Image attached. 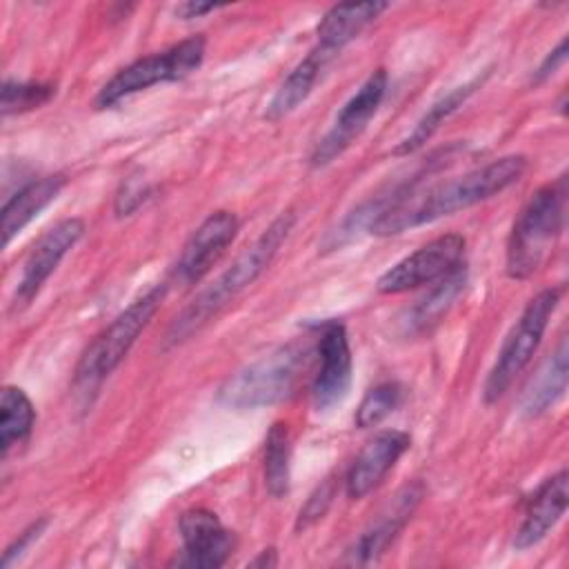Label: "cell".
I'll return each mask as SVG.
<instances>
[{"instance_id":"cell-1","label":"cell","mask_w":569,"mask_h":569,"mask_svg":"<svg viewBox=\"0 0 569 569\" xmlns=\"http://www.w3.org/2000/svg\"><path fill=\"white\" fill-rule=\"evenodd\" d=\"M525 169V156H505L425 193L413 196L411 191H407L400 200H396L376 218L369 231L376 236H396L405 229H413L442 216H451L505 191L509 184L520 180Z\"/></svg>"},{"instance_id":"cell-2","label":"cell","mask_w":569,"mask_h":569,"mask_svg":"<svg viewBox=\"0 0 569 569\" xmlns=\"http://www.w3.org/2000/svg\"><path fill=\"white\" fill-rule=\"evenodd\" d=\"M296 224L293 211H282L262 233L260 238L244 249L229 269H224L207 289H202L171 322L164 345L173 347L198 333L211 318H216L242 289L256 282L267 267L273 262L282 242L291 233Z\"/></svg>"},{"instance_id":"cell-3","label":"cell","mask_w":569,"mask_h":569,"mask_svg":"<svg viewBox=\"0 0 569 569\" xmlns=\"http://www.w3.org/2000/svg\"><path fill=\"white\" fill-rule=\"evenodd\" d=\"M309 356L311 351L302 342L282 345L229 376L218 391V400L231 409L278 405L296 393L307 371Z\"/></svg>"},{"instance_id":"cell-4","label":"cell","mask_w":569,"mask_h":569,"mask_svg":"<svg viewBox=\"0 0 569 569\" xmlns=\"http://www.w3.org/2000/svg\"><path fill=\"white\" fill-rule=\"evenodd\" d=\"M567 207V178H558L551 184L531 193L513 222L507 244V273L516 280H525L540 269L549 256L556 238L565 224Z\"/></svg>"},{"instance_id":"cell-5","label":"cell","mask_w":569,"mask_h":569,"mask_svg":"<svg viewBox=\"0 0 569 569\" xmlns=\"http://www.w3.org/2000/svg\"><path fill=\"white\" fill-rule=\"evenodd\" d=\"M167 293V284H156L136 298L122 313L107 325L93 342L84 349L76 367V385L82 389L98 387L129 353L136 338L149 325L153 313L160 309Z\"/></svg>"},{"instance_id":"cell-6","label":"cell","mask_w":569,"mask_h":569,"mask_svg":"<svg viewBox=\"0 0 569 569\" xmlns=\"http://www.w3.org/2000/svg\"><path fill=\"white\" fill-rule=\"evenodd\" d=\"M560 296H562V289L553 287V289H542L527 302L525 311L520 313V318L507 333V338L500 347V353L487 376L485 393H482L485 402L491 405L498 398H502L505 391L516 380V376L529 365V360L533 358V353L542 340L549 318L560 302Z\"/></svg>"},{"instance_id":"cell-7","label":"cell","mask_w":569,"mask_h":569,"mask_svg":"<svg viewBox=\"0 0 569 569\" xmlns=\"http://www.w3.org/2000/svg\"><path fill=\"white\" fill-rule=\"evenodd\" d=\"M202 58H204L202 36H191L160 53L144 56L127 64L124 69H120L109 82L102 84V89L96 96V107L107 109L158 82L182 80L184 76H189L200 67Z\"/></svg>"},{"instance_id":"cell-8","label":"cell","mask_w":569,"mask_h":569,"mask_svg":"<svg viewBox=\"0 0 569 569\" xmlns=\"http://www.w3.org/2000/svg\"><path fill=\"white\" fill-rule=\"evenodd\" d=\"M465 238L460 233H445L418 251L405 256L378 278L380 293H402L422 284H433L449 271L462 264Z\"/></svg>"},{"instance_id":"cell-9","label":"cell","mask_w":569,"mask_h":569,"mask_svg":"<svg viewBox=\"0 0 569 569\" xmlns=\"http://www.w3.org/2000/svg\"><path fill=\"white\" fill-rule=\"evenodd\" d=\"M387 91V71L376 69L369 78L360 84V89L342 104L338 111L331 129L318 140L311 153L313 167H325L336 160L367 127V122L378 111Z\"/></svg>"},{"instance_id":"cell-10","label":"cell","mask_w":569,"mask_h":569,"mask_svg":"<svg viewBox=\"0 0 569 569\" xmlns=\"http://www.w3.org/2000/svg\"><path fill=\"white\" fill-rule=\"evenodd\" d=\"M318 358L320 367L313 376L311 402L316 411H327L340 405L351 387V349L342 322L329 320L320 327Z\"/></svg>"},{"instance_id":"cell-11","label":"cell","mask_w":569,"mask_h":569,"mask_svg":"<svg viewBox=\"0 0 569 569\" xmlns=\"http://www.w3.org/2000/svg\"><path fill=\"white\" fill-rule=\"evenodd\" d=\"M84 236V222L80 218H67L53 224L29 251L20 282L16 287V307L29 305L47 278L56 271L60 260L76 247V242Z\"/></svg>"},{"instance_id":"cell-12","label":"cell","mask_w":569,"mask_h":569,"mask_svg":"<svg viewBox=\"0 0 569 569\" xmlns=\"http://www.w3.org/2000/svg\"><path fill=\"white\" fill-rule=\"evenodd\" d=\"M238 233V220L231 211H216L191 233L173 267V280L182 284L198 282Z\"/></svg>"},{"instance_id":"cell-13","label":"cell","mask_w":569,"mask_h":569,"mask_svg":"<svg viewBox=\"0 0 569 569\" xmlns=\"http://www.w3.org/2000/svg\"><path fill=\"white\" fill-rule=\"evenodd\" d=\"M180 538L184 558L178 565L216 569L227 562L233 549V536L222 527L218 516L209 509H189L180 516Z\"/></svg>"},{"instance_id":"cell-14","label":"cell","mask_w":569,"mask_h":569,"mask_svg":"<svg viewBox=\"0 0 569 569\" xmlns=\"http://www.w3.org/2000/svg\"><path fill=\"white\" fill-rule=\"evenodd\" d=\"M411 438L405 431L398 429H387L376 433L362 451L356 456L351 462L347 476H345V487L349 498H362L371 489H376L387 471L398 462V458L409 449Z\"/></svg>"},{"instance_id":"cell-15","label":"cell","mask_w":569,"mask_h":569,"mask_svg":"<svg viewBox=\"0 0 569 569\" xmlns=\"http://www.w3.org/2000/svg\"><path fill=\"white\" fill-rule=\"evenodd\" d=\"M422 498V485L411 482L405 485L393 500L387 505V509L380 513V518L347 549V562L351 565H367L376 560L398 536V531L407 525L411 513L416 511L418 502Z\"/></svg>"},{"instance_id":"cell-16","label":"cell","mask_w":569,"mask_h":569,"mask_svg":"<svg viewBox=\"0 0 569 569\" xmlns=\"http://www.w3.org/2000/svg\"><path fill=\"white\" fill-rule=\"evenodd\" d=\"M567 485L569 476L567 469H560L551 478H547L529 498L522 522L513 536L516 549H529L538 545L549 529L562 518L567 509Z\"/></svg>"},{"instance_id":"cell-17","label":"cell","mask_w":569,"mask_h":569,"mask_svg":"<svg viewBox=\"0 0 569 569\" xmlns=\"http://www.w3.org/2000/svg\"><path fill=\"white\" fill-rule=\"evenodd\" d=\"M389 4L387 2H342L333 4L316 27L318 49L333 56L371 24Z\"/></svg>"},{"instance_id":"cell-18","label":"cell","mask_w":569,"mask_h":569,"mask_svg":"<svg viewBox=\"0 0 569 569\" xmlns=\"http://www.w3.org/2000/svg\"><path fill=\"white\" fill-rule=\"evenodd\" d=\"M465 287H467V264L462 262L460 267H456L453 271L436 280L429 293L409 309L405 320V331L416 336L429 333L442 320V316H447V311L456 305Z\"/></svg>"},{"instance_id":"cell-19","label":"cell","mask_w":569,"mask_h":569,"mask_svg":"<svg viewBox=\"0 0 569 569\" xmlns=\"http://www.w3.org/2000/svg\"><path fill=\"white\" fill-rule=\"evenodd\" d=\"M64 187L62 176H44L18 189L2 207V240L9 244Z\"/></svg>"},{"instance_id":"cell-20","label":"cell","mask_w":569,"mask_h":569,"mask_svg":"<svg viewBox=\"0 0 569 569\" xmlns=\"http://www.w3.org/2000/svg\"><path fill=\"white\" fill-rule=\"evenodd\" d=\"M567 340H560L556 351L545 360V365L538 369V373L529 380L520 411L525 418H536L545 413L551 405H556L558 398H562L567 389Z\"/></svg>"},{"instance_id":"cell-21","label":"cell","mask_w":569,"mask_h":569,"mask_svg":"<svg viewBox=\"0 0 569 569\" xmlns=\"http://www.w3.org/2000/svg\"><path fill=\"white\" fill-rule=\"evenodd\" d=\"M329 58H331L329 53H325L322 49L316 47L302 62H298V67L284 78V82L273 93V98L267 107V113H264L267 120H280V118L289 116L291 111H296L311 93V89L318 80V73Z\"/></svg>"},{"instance_id":"cell-22","label":"cell","mask_w":569,"mask_h":569,"mask_svg":"<svg viewBox=\"0 0 569 569\" xmlns=\"http://www.w3.org/2000/svg\"><path fill=\"white\" fill-rule=\"evenodd\" d=\"M485 78H487V73L480 76V78H473V80H469V82H465V84H460V87H456V89H451L447 96H442L438 102H433V104L425 111V116L416 122V127L409 131V136L400 140V144L393 149V153H396V156H409V153H413L416 149H420V147L438 131V127H440L458 107L465 104V100L482 84Z\"/></svg>"},{"instance_id":"cell-23","label":"cell","mask_w":569,"mask_h":569,"mask_svg":"<svg viewBox=\"0 0 569 569\" xmlns=\"http://www.w3.org/2000/svg\"><path fill=\"white\" fill-rule=\"evenodd\" d=\"M36 422V411L29 396L20 387L7 385L0 393V451L2 458L9 449L22 442Z\"/></svg>"},{"instance_id":"cell-24","label":"cell","mask_w":569,"mask_h":569,"mask_svg":"<svg viewBox=\"0 0 569 569\" xmlns=\"http://www.w3.org/2000/svg\"><path fill=\"white\" fill-rule=\"evenodd\" d=\"M291 440L284 422H273L264 440V485L273 498L289 493Z\"/></svg>"},{"instance_id":"cell-25","label":"cell","mask_w":569,"mask_h":569,"mask_svg":"<svg viewBox=\"0 0 569 569\" xmlns=\"http://www.w3.org/2000/svg\"><path fill=\"white\" fill-rule=\"evenodd\" d=\"M405 398V389L400 382H380L365 393L356 409V425L360 429H369L380 425L389 413H393Z\"/></svg>"},{"instance_id":"cell-26","label":"cell","mask_w":569,"mask_h":569,"mask_svg":"<svg viewBox=\"0 0 569 569\" xmlns=\"http://www.w3.org/2000/svg\"><path fill=\"white\" fill-rule=\"evenodd\" d=\"M53 93L56 89L51 84L4 80L2 96H0V111L4 118L11 113H24L47 104L53 98Z\"/></svg>"},{"instance_id":"cell-27","label":"cell","mask_w":569,"mask_h":569,"mask_svg":"<svg viewBox=\"0 0 569 569\" xmlns=\"http://www.w3.org/2000/svg\"><path fill=\"white\" fill-rule=\"evenodd\" d=\"M333 496H336V480L329 476V478H325V480L311 491V496L307 498V502H305L302 509L298 511L296 531H302V529L311 527L313 522H318V520L327 513L329 505L333 502Z\"/></svg>"},{"instance_id":"cell-28","label":"cell","mask_w":569,"mask_h":569,"mask_svg":"<svg viewBox=\"0 0 569 569\" xmlns=\"http://www.w3.org/2000/svg\"><path fill=\"white\" fill-rule=\"evenodd\" d=\"M149 189L142 187L140 180L129 178L127 182H122L118 196H116V211L118 216H129L131 211H136L147 198H149Z\"/></svg>"},{"instance_id":"cell-29","label":"cell","mask_w":569,"mask_h":569,"mask_svg":"<svg viewBox=\"0 0 569 569\" xmlns=\"http://www.w3.org/2000/svg\"><path fill=\"white\" fill-rule=\"evenodd\" d=\"M44 527H47V520H44V518L38 520V522H31V525L7 547L4 556H2V565L9 567L16 558H20V556L24 553V549H27L33 540H38V536L44 531Z\"/></svg>"},{"instance_id":"cell-30","label":"cell","mask_w":569,"mask_h":569,"mask_svg":"<svg viewBox=\"0 0 569 569\" xmlns=\"http://www.w3.org/2000/svg\"><path fill=\"white\" fill-rule=\"evenodd\" d=\"M565 60H567V38H562V40L558 42V47L547 53V58H545V60L540 62V67L536 69L533 80H536V82H542L545 78H549L551 73H556L558 67H560Z\"/></svg>"},{"instance_id":"cell-31","label":"cell","mask_w":569,"mask_h":569,"mask_svg":"<svg viewBox=\"0 0 569 569\" xmlns=\"http://www.w3.org/2000/svg\"><path fill=\"white\" fill-rule=\"evenodd\" d=\"M218 9L216 4H207V2H182L176 7V13L182 18V20H191V18H200L209 11Z\"/></svg>"},{"instance_id":"cell-32","label":"cell","mask_w":569,"mask_h":569,"mask_svg":"<svg viewBox=\"0 0 569 569\" xmlns=\"http://www.w3.org/2000/svg\"><path fill=\"white\" fill-rule=\"evenodd\" d=\"M276 562H278L276 549H264V551H260V556H258L256 560H251L249 565H251V567H273Z\"/></svg>"}]
</instances>
